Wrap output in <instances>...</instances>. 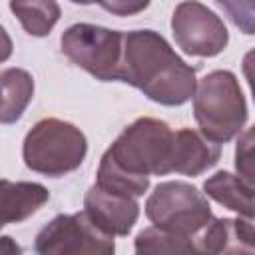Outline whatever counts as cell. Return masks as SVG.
I'll use <instances>...</instances> for the list:
<instances>
[{"label": "cell", "instance_id": "6da1fadb", "mask_svg": "<svg viewBox=\"0 0 255 255\" xmlns=\"http://www.w3.org/2000/svg\"><path fill=\"white\" fill-rule=\"evenodd\" d=\"M173 135L163 120H133L100 157L96 183L108 191L141 197L151 175L171 173Z\"/></svg>", "mask_w": 255, "mask_h": 255}, {"label": "cell", "instance_id": "7a4b0ae2", "mask_svg": "<svg viewBox=\"0 0 255 255\" xmlns=\"http://www.w3.org/2000/svg\"><path fill=\"white\" fill-rule=\"evenodd\" d=\"M122 82L137 88L159 106H183L193 100L197 78L191 68L155 30L124 32Z\"/></svg>", "mask_w": 255, "mask_h": 255}, {"label": "cell", "instance_id": "3957f363", "mask_svg": "<svg viewBox=\"0 0 255 255\" xmlns=\"http://www.w3.org/2000/svg\"><path fill=\"white\" fill-rule=\"evenodd\" d=\"M193 118L199 131L219 145L241 133L247 122V102L233 72L213 70L197 82Z\"/></svg>", "mask_w": 255, "mask_h": 255}, {"label": "cell", "instance_id": "277c9868", "mask_svg": "<svg viewBox=\"0 0 255 255\" xmlns=\"http://www.w3.org/2000/svg\"><path fill=\"white\" fill-rule=\"evenodd\" d=\"M88 153L86 133L60 118L36 122L22 141V159L28 169L46 177H62L76 171Z\"/></svg>", "mask_w": 255, "mask_h": 255}, {"label": "cell", "instance_id": "5b68a950", "mask_svg": "<svg viewBox=\"0 0 255 255\" xmlns=\"http://www.w3.org/2000/svg\"><path fill=\"white\" fill-rule=\"evenodd\" d=\"M145 217L159 229L193 239L213 219L207 195L187 181H161L145 199Z\"/></svg>", "mask_w": 255, "mask_h": 255}, {"label": "cell", "instance_id": "8992f818", "mask_svg": "<svg viewBox=\"0 0 255 255\" xmlns=\"http://www.w3.org/2000/svg\"><path fill=\"white\" fill-rule=\"evenodd\" d=\"M62 54L100 82H122L124 32L78 22L60 36Z\"/></svg>", "mask_w": 255, "mask_h": 255}, {"label": "cell", "instance_id": "52a82bcc", "mask_svg": "<svg viewBox=\"0 0 255 255\" xmlns=\"http://www.w3.org/2000/svg\"><path fill=\"white\" fill-rule=\"evenodd\" d=\"M116 237L102 231L86 211L62 213L48 221L36 235L34 251L42 255H112Z\"/></svg>", "mask_w": 255, "mask_h": 255}, {"label": "cell", "instance_id": "ba28073f", "mask_svg": "<svg viewBox=\"0 0 255 255\" xmlns=\"http://www.w3.org/2000/svg\"><path fill=\"white\" fill-rule=\"evenodd\" d=\"M171 34L175 44L195 58H215L229 44L225 22L205 4L183 0L171 14Z\"/></svg>", "mask_w": 255, "mask_h": 255}, {"label": "cell", "instance_id": "9c48e42d", "mask_svg": "<svg viewBox=\"0 0 255 255\" xmlns=\"http://www.w3.org/2000/svg\"><path fill=\"white\" fill-rule=\"evenodd\" d=\"M84 211L108 235L126 237L137 223L139 203L137 197L108 191L94 183L84 195Z\"/></svg>", "mask_w": 255, "mask_h": 255}, {"label": "cell", "instance_id": "30bf717a", "mask_svg": "<svg viewBox=\"0 0 255 255\" xmlns=\"http://www.w3.org/2000/svg\"><path fill=\"white\" fill-rule=\"evenodd\" d=\"M221 157V145L205 137L201 131L181 128L173 135L171 173L179 175H201L211 169Z\"/></svg>", "mask_w": 255, "mask_h": 255}, {"label": "cell", "instance_id": "8fae6325", "mask_svg": "<svg viewBox=\"0 0 255 255\" xmlns=\"http://www.w3.org/2000/svg\"><path fill=\"white\" fill-rule=\"evenodd\" d=\"M50 199V191L36 181L2 179V225L20 223L40 211Z\"/></svg>", "mask_w": 255, "mask_h": 255}, {"label": "cell", "instance_id": "7c38bea8", "mask_svg": "<svg viewBox=\"0 0 255 255\" xmlns=\"http://www.w3.org/2000/svg\"><path fill=\"white\" fill-rule=\"evenodd\" d=\"M203 193L243 217H255V191L231 171H215L203 181Z\"/></svg>", "mask_w": 255, "mask_h": 255}, {"label": "cell", "instance_id": "4fadbf2b", "mask_svg": "<svg viewBox=\"0 0 255 255\" xmlns=\"http://www.w3.org/2000/svg\"><path fill=\"white\" fill-rule=\"evenodd\" d=\"M2 82V112L0 122L4 126L22 118L28 104L34 98V78L22 68H6L0 74Z\"/></svg>", "mask_w": 255, "mask_h": 255}, {"label": "cell", "instance_id": "5bb4252c", "mask_svg": "<svg viewBox=\"0 0 255 255\" xmlns=\"http://www.w3.org/2000/svg\"><path fill=\"white\" fill-rule=\"evenodd\" d=\"M8 6L24 32L34 38L48 36L62 16L56 0H10Z\"/></svg>", "mask_w": 255, "mask_h": 255}, {"label": "cell", "instance_id": "9a60e30c", "mask_svg": "<svg viewBox=\"0 0 255 255\" xmlns=\"http://www.w3.org/2000/svg\"><path fill=\"white\" fill-rule=\"evenodd\" d=\"M197 253H247L241 243L233 217H215L195 237Z\"/></svg>", "mask_w": 255, "mask_h": 255}, {"label": "cell", "instance_id": "2e32d148", "mask_svg": "<svg viewBox=\"0 0 255 255\" xmlns=\"http://www.w3.org/2000/svg\"><path fill=\"white\" fill-rule=\"evenodd\" d=\"M135 253H197L193 239L173 235L155 225L141 229L133 239Z\"/></svg>", "mask_w": 255, "mask_h": 255}, {"label": "cell", "instance_id": "e0dca14e", "mask_svg": "<svg viewBox=\"0 0 255 255\" xmlns=\"http://www.w3.org/2000/svg\"><path fill=\"white\" fill-rule=\"evenodd\" d=\"M235 173L255 191V126L237 135L235 143Z\"/></svg>", "mask_w": 255, "mask_h": 255}, {"label": "cell", "instance_id": "ac0fdd59", "mask_svg": "<svg viewBox=\"0 0 255 255\" xmlns=\"http://www.w3.org/2000/svg\"><path fill=\"white\" fill-rule=\"evenodd\" d=\"M239 32L255 36V0H213Z\"/></svg>", "mask_w": 255, "mask_h": 255}, {"label": "cell", "instance_id": "d6986e66", "mask_svg": "<svg viewBox=\"0 0 255 255\" xmlns=\"http://www.w3.org/2000/svg\"><path fill=\"white\" fill-rule=\"evenodd\" d=\"M151 0H100V6L114 16H133L143 12Z\"/></svg>", "mask_w": 255, "mask_h": 255}, {"label": "cell", "instance_id": "ffe728a7", "mask_svg": "<svg viewBox=\"0 0 255 255\" xmlns=\"http://www.w3.org/2000/svg\"><path fill=\"white\" fill-rule=\"evenodd\" d=\"M241 70H243V76H245V80L249 84V90H251V96H253V102H255V48L249 50L243 56Z\"/></svg>", "mask_w": 255, "mask_h": 255}]
</instances>
